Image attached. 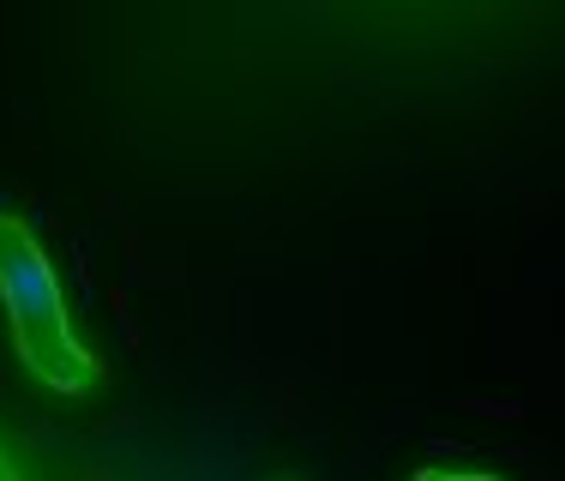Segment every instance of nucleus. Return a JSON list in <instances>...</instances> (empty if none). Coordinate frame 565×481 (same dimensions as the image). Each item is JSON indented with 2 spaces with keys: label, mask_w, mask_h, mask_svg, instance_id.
<instances>
[{
  "label": "nucleus",
  "mask_w": 565,
  "mask_h": 481,
  "mask_svg": "<svg viewBox=\"0 0 565 481\" xmlns=\"http://www.w3.org/2000/svg\"><path fill=\"white\" fill-rule=\"evenodd\" d=\"M0 301L12 319V343L19 361L55 392H90L97 385V361L85 355V343L73 338V319H66L61 284L49 271L43 247L31 240L19 217H0Z\"/></svg>",
  "instance_id": "f257e3e1"
},
{
  "label": "nucleus",
  "mask_w": 565,
  "mask_h": 481,
  "mask_svg": "<svg viewBox=\"0 0 565 481\" xmlns=\"http://www.w3.org/2000/svg\"><path fill=\"white\" fill-rule=\"evenodd\" d=\"M415 481H500V475H451V470H422Z\"/></svg>",
  "instance_id": "f03ea898"
},
{
  "label": "nucleus",
  "mask_w": 565,
  "mask_h": 481,
  "mask_svg": "<svg viewBox=\"0 0 565 481\" xmlns=\"http://www.w3.org/2000/svg\"><path fill=\"white\" fill-rule=\"evenodd\" d=\"M0 481H19V470H12V463H7V458H0Z\"/></svg>",
  "instance_id": "7ed1b4c3"
},
{
  "label": "nucleus",
  "mask_w": 565,
  "mask_h": 481,
  "mask_svg": "<svg viewBox=\"0 0 565 481\" xmlns=\"http://www.w3.org/2000/svg\"><path fill=\"white\" fill-rule=\"evenodd\" d=\"M277 481H301V475H277Z\"/></svg>",
  "instance_id": "20e7f679"
}]
</instances>
